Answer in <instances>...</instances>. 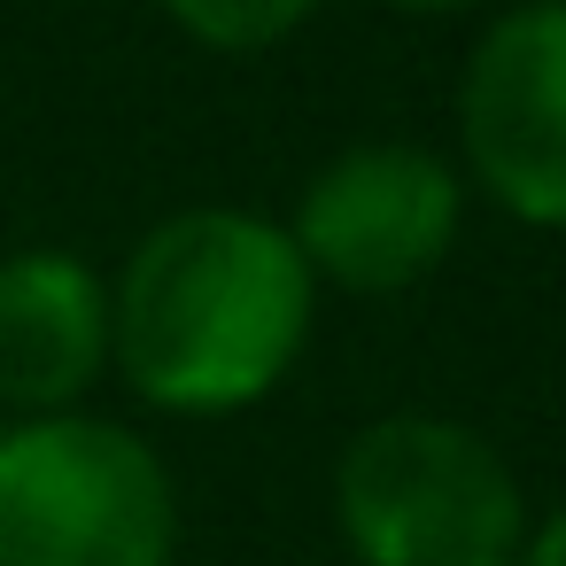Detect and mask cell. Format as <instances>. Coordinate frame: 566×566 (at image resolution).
<instances>
[{
	"mask_svg": "<svg viewBox=\"0 0 566 566\" xmlns=\"http://www.w3.org/2000/svg\"><path fill=\"white\" fill-rule=\"evenodd\" d=\"M318 318V280L287 226L264 210L202 202L140 233L109 280V365L125 388L179 419L264 403Z\"/></svg>",
	"mask_w": 566,
	"mask_h": 566,
	"instance_id": "1",
	"label": "cell"
},
{
	"mask_svg": "<svg viewBox=\"0 0 566 566\" xmlns=\"http://www.w3.org/2000/svg\"><path fill=\"white\" fill-rule=\"evenodd\" d=\"M334 520L357 566H520L527 496L512 458L450 411H388L334 465Z\"/></svg>",
	"mask_w": 566,
	"mask_h": 566,
	"instance_id": "2",
	"label": "cell"
},
{
	"mask_svg": "<svg viewBox=\"0 0 566 566\" xmlns=\"http://www.w3.org/2000/svg\"><path fill=\"white\" fill-rule=\"evenodd\" d=\"M179 489L156 442L94 411L0 434V566H171Z\"/></svg>",
	"mask_w": 566,
	"mask_h": 566,
	"instance_id": "3",
	"label": "cell"
},
{
	"mask_svg": "<svg viewBox=\"0 0 566 566\" xmlns=\"http://www.w3.org/2000/svg\"><path fill=\"white\" fill-rule=\"evenodd\" d=\"M465 218V179L419 140H357L311 171L287 241L318 287L342 295H403L419 287Z\"/></svg>",
	"mask_w": 566,
	"mask_h": 566,
	"instance_id": "4",
	"label": "cell"
},
{
	"mask_svg": "<svg viewBox=\"0 0 566 566\" xmlns=\"http://www.w3.org/2000/svg\"><path fill=\"white\" fill-rule=\"evenodd\" d=\"M458 156L504 218L566 226V0H520L473 40Z\"/></svg>",
	"mask_w": 566,
	"mask_h": 566,
	"instance_id": "5",
	"label": "cell"
},
{
	"mask_svg": "<svg viewBox=\"0 0 566 566\" xmlns=\"http://www.w3.org/2000/svg\"><path fill=\"white\" fill-rule=\"evenodd\" d=\"M109 373V280L71 249L0 256V403L17 419L78 411Z\"/></svg>",
	"mask_w": 566,
	"mask_h": 566,
	"instance_id": "6",
	"label": "cell"
},
{
	"mask_svg": "<svg viewBox=\"0 0 566 566\" xmlns=\"http://www.w3.org/2000/svg\"><path fill=\"white\" fill-rule=\"evenodd\" d=\"M164 17L210 55H264L318 17V0H164Z\"/></svg>",
	"mask_w": 566,
	"mask_h": 566,
	"instance_id": "7",
	"label": "cell"
},
{
	"mask_svg": "<svg viewBox=\"0 0 566 566\" xmlns=\"http://www.w3.org/2000/svg\"><path fill=\"white\" fill-rule=\"evenodd\" d=\"M520 566H566V504H558L543 527H527V543H520Z\"/></svg>",
	"mask_w": 566,
	"mask_h": 566,
	"instance_id": "8",
	"label": "cell"
},
{
	"mask_svg": "<svg viewBox=\"0 0 566 566\" xmlns=\"http://www.w3.org/2000/svg\"><path fill=\"white\" fill-rule=\"evenodd\" d=\"M380 9H396V17H458L473 0H380Z\"/></svg>",
	"mask_w": 566,
	"mask_h": 566,
	"instance_id": "9",
	"label": "cell"
}]
</instances>
